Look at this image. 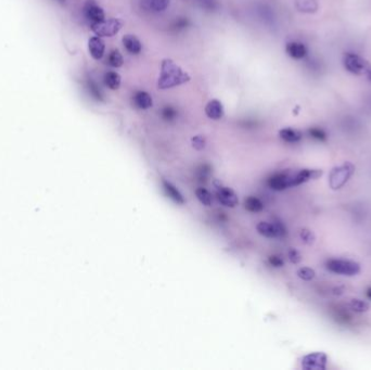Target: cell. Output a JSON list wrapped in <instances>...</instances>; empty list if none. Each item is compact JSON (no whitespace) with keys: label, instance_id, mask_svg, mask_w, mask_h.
<instances>
[{"label":"cell","instance_id":"obj_1","mask_svg":"<svg viewBox=\"0 0 371 370\" xmlns=\"http://www.w3.org/2000/svg\"><path fill=\"white\" fill-rule=\"evenodd\" d=\"M190 81V76L171 59H165L161 64V72L158 82L160 89L176 87Z\"/></svg>","mask_w":371,"mask_h":370},{"label":"cell","instance_id":"obj_2","mask_svg":"<svg viewBox=\"0 0 371 370\" xmlns=\"http://www.w3.org/2000/svg\"><path fill=\"white\" fill-rule=\"evenodd\" d=\"M355 166L350 162H345L331 169L329 174V186L331 189L338 190L353 176Z\"/></svg>","mask_w":371,"mask_h":370},{"label":"cell","instance_id":"obj_3","mask_svg":"<svg viewBox=\"0 0 371 370\" xmlns=\"http://www.w3.org/2000/svg\"><path fill=\"white\" fill-rule=\"evenodd\" d=\"M344 68L354 75H368L371 71L370 63L356 54H346L343 58Z\"/></svg>","mask_w":371,"mask_h":370},{"label":"cell","instance_id":"obj_4","mask_svg":"<svg viewBox=\"0 0 371 370\" xmlns=\"http://www.w3.org/2000/svg\"><path fill=\"white\" fill-rule=\"evenodd\" d=\"M327 269L331 273L342 276H355L360 272V265L349 260H330L325 264Z\"/></svg>","mask_w":371,"mask_h":370},{"label":"cell","instance_id":"obj_5","mask_svg":"<svg viewBox=\"0 0 371 370\" xmlns=\"http://www.w3.org/2000/svg\"><path fill=\"white\" fill-rule=\"evenodd\" d=\"M123 22L119 19L103 20L101 22L91 23V31L99 37H112L122 29Z\"/></svg>","mask_w":371,"mask_h":370},{"label":"cell","instance_id":"obj_6","mask_svg":"<svg viewBox=\"0 0 371 370\" xmlns=\"http://www.w3.org/2000/svg\"><path fill=\"white\" fill-rule=\"evenodd\" d=\"M328 356L323 352H314L305 355L301 365L304 370H324L327 368Z\"/></svg>","mask_w":371,"mask_h":370},{"label":"cell","instance_id":"obj_7","mask_svg":"<svg viewBox=\"0 0 371 370\" xmlns=\"http://www.w3.org/2000/svg\"><path fill=\"white\" fill-rule=\"evenodd\" d=\"M256 229L259 235L266 238H282L286 235V229L282 223H268L260 222L257 224Z\"/></svg>","mask_w":371,"mask_h":370},{"label":"cell","instance_id":"obj_8","mask_svg":"<svg viewBox=\"0 0 371 370\" xmlns=\"http://www.w3.org/2000/svg\"><path fill=\"white\" fill-rule=\"evenodd\" d=\"M321 175H322L321 169H311V168H303L296 171V173H290V187H296L309 180H315Z\"/></svg>","mask_w":371,"mask_h":370},{"label":"cell","instance_id":"obj_9","mask_svg":"<svg viewBox=\"0 0 371 370\" xmlns=\"http://www.w3.org/2000/svg\"><path fill=\"white\" fill-rule=\"evenodd\" d=\"M216 198L219 203L228 208H234L238 206L239 200L236 193L230 188L218 186L216 187Z\"/></svg>","mask_w":371,"mask_h":370},{"label":"cell","instance_id":"obj_10","mask_svg":"<svg viewBox=\"0 0 371 370\" xmlns=\"http://www.w3.org/2000/svg\"><path fill=\"white\" fill-rule=\"evenodd\" d=\"M268 186L276 191H282L290 187V173H279L271 176L268 179Z\"/></svg>","mask_w":371,"mask_h":370},{"label":"cell","instance_id":"obj_11","mask_svg":"<svg viewBox=\"0 0 371 370\" xmlns=\"http://www.w3.org/2000/svg\"><path fill=\"white\" fill-rule=\"evenodd\" d=\"M85 15H86L87 19L91 23L101 22L103 20H106V15H104V11L102 10L101 7L93 2H89L86 7H85Z\"/></svg>","mask_w":371,"mask_h":370},{"label":"cell","instance_id":"obj_12","mask_svg":"<svg viewBox=\"0 0 371 370\" xmlns=\"http://www.w3.org/2000/svg\"><path fill=\"white\" fill-rule=\"evenodd\" d=\"M88 49L91 57H93L95 60H100V59H102V57L104 56L106 46H104L103 41L99 36H95L89 39Z\"/></svg>","mask_w":371,"mask_h":370},{"label":"cell","instance_id":"obj_13","mask_svg":"<svg viewBox=\"0 0 371 370\" xmlns=\"http://www.w3.org/2000/svg\"><path fill=\"white\" fill-rule=\"evenodd\" d=\"M205 114L207 115L208 118H211V120L215 121L220 120L224 115L223 103L217 100V99H213V100L208 101L205 107Z\"/></svg>","mask_w":371,"mask_h":370},{"label":"cell","instance_id":"obj_14","mask_svg":"<svg viewBox=\"0 0 371 370\" xmlns=\"http://www.w3.org/2000/svg\"><path fill=\"white\" fill-rule=\"evenodd\" d=\"M285 51L291 58L296 59V60H301L307 56V48L299 42H290L286 44Z\"/></svg>","mask_w":371,"mask_h":370},{"label":"cell","instance_id":"obj_15","mask_svg":"<svg viewBox=\"0 0 371 370\" xmlns=\"http://www.w3.org/2000/svg\"><path fill=\"white\" fill-rule=\"evenodd\" d=\"M124 47L132 55H138L142 50V45L138 38L134 35H125L122 39Z\"/></svg>","mask_w":371,"mask_h":370},{"label":"cell","instance_id":"obj_16","mask_svg":"<svg viewBox=\"0 0 371 370\" xmlns=\"http://www.w3.org/2000/svg\"><path fill=\"white\" fill-rule=\"evenodd\" d=\"M134 104L140 110H147L153 105L152 97L147 91H137L134 96Z\"/></svg>","mask_w":371,"mask_h":370},{"label":"cell","instance_id":"obj_17","mask_svg":"<svg viewBox=\"0 0 371 370\" xmlns=\"http://www.w3.org/2000/svg\"><path fill=\"white\" fill-rule=\"evenodd\" d=\"M163 188H164L166 195L171 198L172 200H174L176 203L179 204H184L185 199L182 195L180 194V191L176 188L172 182H169L167 180H163Z\"/></svg>","mask_w":371,"mask_h":370},{"label":"cell","instance_id":"obj_18","mask_svg":"<svg viewBox=\"0 0 371 370\" xmlns=\"http://www.w3.org/2000/svg\"><path fill=\"white\" fill-rule=\"evenodd\" d=\"M279 136L286 142H298L302 139V133L294 128H283L279 131Z\"/></svg>","mask_w":371,"mask_h":370},{"label":"cell","instance_id":"obj_19","mask_svg":"<svg viewBox=\"0 0 371 370\" xmlns=\"http://www.w3.org/2000/svg\"><path fill=\"white\" fill-rule=\"evenodd\" d=\"M103 81L108 88L115 90V89L120 88L122 77L119 73H116V72H108V73H106V75H104Z\"/></svg>","mask_w":371,"mask_h":370},{"label":"cell","instance_id":"obj_20","mask_svg":"<svg viewBox=\"0 0 371 370\" xmlns=\"http://www.w3.org/2000/svg\"><path fill=\"white\" fill-rule=\"evenodd\" d=\"M296 9L304 13H314L318 10L317 0H295Z\"/></svg>","mask_w":371,"mask_h":370},{"label":"cell","instance_id":"obj_21","mask_svg":"<svg viewBox=\"0 0 371 370\" xmlns=\"http://www.w3.org/2000/svg\"><path fill=\"white\" fill-rule=\"evenodd\" d=\"M244 207L247 211H249V212L257 213V212H260V211H263L264 204L259 199H257V198L249 197L244 201Z\"/></svg>","mask_w":371,"mask_h":370},{"label":"cell","instance_id":"obj_22","mask_svg":"<svg viewBox=\"0 0 371 370\" xmlns=\"http://www.w3.org/2000/svg\"><path fill=\"white\" fill-rule=\"evenodd\" d=\"M195 196H197L198 200L205 207H211L213 204V196L205 188H198L195 190Z\"/></svg>","mask_w":371,"mask_h":370},{"label":"cell","instance_id":"obj_23","mask_svg":"<svg viewBox=\"0 0 371 370\" xmlns=\"http://www.w3.org/2000/svg\"><path fill=\"white\" fill-rule=\"evenodd\" d=\"M349 308L355 313H366L369 310V304L366 301H362L359 299H353L350 300L348 304Z\"/></svg>","mask_w":371,"mask_h":370},{"label":"cell","instance_id":"obj_24","mask_svg":"<svg viewBox=\"0 0 371 370\" xmlns=\"http://www.w3.org/2000/svg\"><path fill=\"white\" fill-rule=\"evenodd\" d=\"M108 63L111 65L112 68H121L122 65L124 64V59H123V56L121 52L117 50V49H114L110 52L109 55V58H108Z\"/></svg>","mask_w":371,"mask_h":370},{"label":"cell","instance_id":"obj_25","mask_svg":"<svg viewBox=\"0 0 371 370\" xmlns=\"http://www.w3.org/2000/svg\"><path fill=\"white\" fill-rule=\"evenodd\" d=\"M193 2L199 7H201L202 9L210 12L216 11L219 8V4L217 0H193Z\"/></svg>","mask_w":371,"mask_h":370},{"label":"cell","instance_id":"obj_26","mask_svg":"<svg viewBox=\"0 0 371 370\" xmlns=\"http://www.w3.org/2000/svg\"><path fill=\"white\" fill-rule=\"evenodd\" d=\"M169 6V0H150L149 8L154 12H162L167 9Z\"/></svg>","mask_w":371,"mask_h":370},{"label":"cell","instance_id":"obj_27","mask_svg":"<svg viewBox=\"0 0 371 370\" xmlns=\"http://www.w3.org/2000/svg\"><path fill=\"white\" fill-rule=\"evenodd\" d=\"M297 276L298 278H301L304 281H310L315 278L316 273L310 267H301L297 270Z\"/></svg>","mask_w":371,"mask_h":370},{"label":"cell","instance_id":"obj_28","mask_svg":"<svg viewBox=\"0 0 371 370\" xmlns=\"http://www.w3.org/2000/svg\"><path fill=\"white\" fill-rule=\"evenodd\" d=\"M299 238H301L302 242L307 244V246H310V244L314 243L316 240L315 234L312 233L311 230L306 229V228H303L301 231H299Z\"/></svg>","mask_w":371,"mask_h":370},{"label":"cell","instance_id":"obj_29","mask_svg":"<svg viewBox=\"0 0 371 370\" xmlns=\"http://www.w3.org/2000/svg\"><path fill=\"white\" fill-rule=\"evenodd\" d=\"M88 89L90 91V94L93 95V97L95 99H97V100H103V92L102 90L100 89L99 86L97 85V83H95L94 81H91V79H89L88 81Z\"/></svg>","mask_w":371,"mask_h":370},{"label":"cell","instance_id":"obj_30","mask_svg":"<svg viewBox=\"0 0 371 370\" xmlns=\"http://www.w3.org/2000/svg\"><path fill=\"white\" fill-rule=\"evenodd\" d=\"M162 117L164 118L165 121H168V122H172L174 121L176 117H177V111L175 110V108L171 107V105H166V107H164L162 109Z\"/></svg>","mask_w":371,"mask_h":370},{"label":"cell","instance_id":"obj_31","mask_svg":"<svg viewBox=\"0 0 371 370\" xmlns=\"http://www.w3.org/2000/svg\"><path fill=\"white\" fill-rule=\"evenodd\" d=\"M308 134L311 138L318 140V141H325L327 140V134L322 128L319 127H312L308 130Z\"/></svg>","mask_w":371,"mask_h":370},{"label":"cell","instance_id":"obj_32","mask_svg":"<svg viewBox=\"0 0 371 370\" xmlns=\"http://www.w3.org/2000/svg\"><path fill=\"white\" fill-rule=\"evenodd\" d=\"M189 24H190V22H189V20L187 18H178L176 19L174 23L172 24V28L175 31H182L187 29Z\"/></svg>","mask_w":371,"mask_h":370},{"label":"cell","instance_id":"obj_33","mask_svg":"<svg viewBox=\"0 0 371 370\" xmlns=\"http://www.w3.org/2000/svg\"><path fill=\"white\" fill-rule=\"evenodd\" d=\"M191 142H192V147L198 151L203 150L205 148V144H206L205 138L203 136H200V135L194 136L191 139Z\"/></svg>","mask_w":371,"mask_h":370},{"label":"cell","instance_id":"obj_34","mask_svg":"<svg viewBox=\"0 0 371 370\" xmlns=\"http://www.w3.org/2000/svg\"><path fill=\"white\" fill-rule=\"evenodd\" d=\"M288 256H289L290 262L293 263V264H298L299 262L302 261V255L299 254V252H298L297 250L293 249V248H291V249L289 250Z\"/></svg>","mask_w":371,"mask_h":370},{"label":"cell","instance_id":"obj_35","mask_svg":"<svg viewBox=\"0 0 371 370\" xmlns=\"http://www.w3.org/2000/svg\"><path fill=\"white\" fill-rule=\"evenodd\" d=\"M268 261L270 263V265H272L273 267H282L284 265L283 260L278 255H271Z\"/></svg>","mask_w":371,"mask_h":370},{"label":"cell","instance_id":"obj_36","mask_svg":"<svg viewBox=\"0 0 371 370\" xmlns=\"http://www.w3.org/2000/svg\"><path fill=\"white\" fill-rule=\"evenodd\" d=\"M366 295H367V297H368V299L369 300H371V287L367 290V292H366Z\"/></svg>","mask_w":371,"mask_h":370},{"label":"cell","instance_id":"obj_37","mask_svg":"<svg viewBox=\"0 0 371 370\" xmlns=\"http://www.w3.org/2000/svg\"><path fill=\"white\" fill-rule=\"evenodd\" d=\"M368 78H369V81L371 82V71L369 72V74H368Z\"/></svg>","mask_w":371,"mask_h":370}]
</instances>
